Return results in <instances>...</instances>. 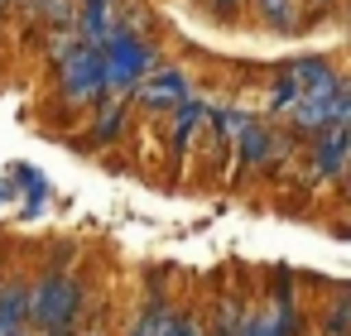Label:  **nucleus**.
<instances>
[]
</instances>
